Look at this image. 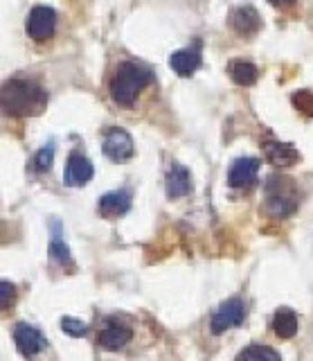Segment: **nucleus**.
<instances>
[{
  "label": "nucleus",
  "mask_w": 313,
  "mask_h": 361,
  "mask_svg": "<svg viewBox=\"0 0 313 361\" xmlns=\"http://www.w3.org/2000/svg\"><path fill=\"white\" fill-rule=\"evenodd\" d=\"M230 25L234 32L239 34V37H253V34H257L262 27V16L250 3H245V5H241L232 11Z\"/></svg>",
  "instance_id": "obj_11"
},
{
  "label": "nucleus",
  "mask_w": 313,
  "mask_h": 361,
  "mask_svg": "<svg viewBox=\"0 0 313 361\" xmlns=\"http://www.w3.org/2000/svg\"><path fill=\"white\" fill-rule=\"evenodd\" d=\"M54 27H57V11L48 5H37L34 9L30 11L27 16V34L30 39L34 41H48L52 34H54Z\"/></svg>",
  "instance_id": "obj_3"
},
{
  "label": "nucleus",
  "mask_w": 313,
  "mask_h": 361,
  "mask_svg": "<svg viewBox=\"0 0 313 361\" xmlns=\"http://www.w3.org/2000/svg\"><path fill=\"white\" fill-rule=\"evenodd\" d=\"M52 158H54V142L41 147L39 154L34 156V167L39 172H46V169H50V165H52Z\"/></svg>",
  "instance_id": "obj_20"
},
{
  "label": "nucleus",
  "mask_w": 313,
  "mask_h": 361,
  "mask_svg": "<svg viewBox=\"0 0 313 361\" xmlns=\"http://www.w3.org/2000/svg\"><path fill=\"white\" fill-rule=\"evenodd\" d=\"M295 208H298V197L293 188L282 190V185L275 188L273 178L268 180V197L264 203L266 214H271V217H288V214L295 212Z\"/></svg>",
  "instance_id": "obj_4"
},
{
  "label": "nucleus",
  "mask_w": 313,
  "mask_h": 361,
  "mask_svg": "<svg viewBox=\"0 0 313 361\" xmlns=\"http://www.w3.org/2000/svg\"><path fill=\"white\" fill-rule=\"evenodd\" d=\"M228 73L230 77L237 82L239 86H253L257 82V77H260V71H257V66L245 61V59H234L228 63Z\"/></svg>",
  "instance_id": "obj_17"
},
{
  "label": "nucleus",
  "mask_w": 313,
  "mask_h": 361,
  "mask_svg": "<svg viewBox=\"0 0 313 361\" xmlns=\"http://www.w3.org/2000/svg\"><path fill=\"white\" fill-rule=\"evenodd\" d=\"M165 190L170 199H181L187 197L192 192V174L183 165H172V169L167 172L165 178Z\"/></svg>",
  "instance_id": "obj_13"
},
{
  "label": "nucleus",
  "mask_w": 313,
  "mask_h": 361,
  "mask_svg": "<svg viewBox=\"0 0 313 361\" xmlns=\"http://www.w3.org/2000/svg\"><path fill=\"white\" fill-rule=\"evenodd\" d=\"M14 343L23 357H34L37 353H41V350L46 348V338H43V334L30 323H18L14 327Z\"/></svg>",
  "instance_id": "obj_10"
},
{
  "label": "nucleus",
  "mask_w": 313,
  "mask_h": 361,
  "mask_svg": "<svg viewBox=\"0 0 313 361\" xmlns=\"http://www.w3.org/2000/svg\"><path fill=\"white\" fill-rule=\"evenodd\" d=\"M104 154L110 158L113 163H127L133 156V138L124 129H108L104 133Z\"/></svg>",
  "instance_id": "obj_7"
},
{
  "label": "nucleus",
  "mask_w": 313,
  "mask_h": 361,
  "mask_svg": "<svg viewBox=\"0 0 313 361\" xmlns=\"http://www.w3.org/2000/svg\"><path fill=\"white\" fill-rule=\"evenodd\" d=\"M61 330L68 334V336H75L79 338L88 332V325L79 319H72V316H65V319H61Z\"/></svg>",
  "instance_id": "obj_19"
},
{
  "label": "nucleus",
  "mask_w": 313,
  "mask_h": 361,
  "mask_svg": "<svg viewBox=\"0 0 313 361\" xmlns=\"http://www.w3.org/2000/svg\"><path fill=\"white\" fill-rule=\"evenodd\" d=\"M268 3H273L277 7H282V5H290V3H295V0H268Z\"/></svg>",
  "instance_id": "obj_24"
},
{
  "label": "nucleus",
  "mask_w": 313,
  "mask_h": 361,
  "mask_svg": "<svg viewBox=\"0 0 313 361\" xmlns=\"http://www.w3.org/2000/svg\"><path fill=\"white\" fill-rule=\"evenodd\" d=\"M257 174H260V161H257V158H250V156L237 158V161L230 165L228 185L234 190L250 188L257 183Z\"/></svg>",
  "instance_id": "obj_8"
},
{
  "label": "nucleus",
  "mask_w": 313,
  "mask_h": 361,
  "mask_svg": "<svg viewBox=\"0 0 313 361\" xmlns=\"http://www.w3.org/2000/svg\"><path fill=\"white\" fill-rule=\"evenodd\" d=\"M131 327L120 321V319H106L102 330L97 334V343L102 345L104 350H110V353H115V350H122L129 341H131Z\"/></svg>",
  "instance_id": "obj_5"
},
{
  "label": "nucleus",
  "mask_w": 313,
  "mask_h": 361,
  "mask_svg": "<svg viewBox=\"0 0 313 361\" xmlns=\"http://www.w3.org/2000/svg\"><path fill=\"white\" fill-rule=\"evenodd\" d=\"M170 66L178 77H192L200 66V43H194V48L174 52L170 56Z\"/></svg>",
  "instance_id": "obj_12"
},
{
  "label": "nucleus",
  "mask_w": 313,
  "mask_h": 361,
  "mask_svg": "<svg viewBox=\"0 0 313 361\" xmlns=\"http://www.w3.org/2000/svg\"><path fill=\"white\" fill-rule=\"evenodd\" d=\"M237 361H282L279 355L271 345H260V343H253L248 348L241 350V355Z\"/></svg>",
  "instance_id": "obj_18"
},
{
  "label": "nucleus",
  "mask_w": 313,
  "mask_h": 361,
  "mask_svg": "<svg viewBox=\"0 0 313 361\" xmlns=\"http://www.w3.org/2000/svg\"><path fill=\"white\" fill-rule=\"evenodd\" d=\"M243 319H245V305H243V300L230 298V300H226L215 312V316H212V332L221 334V332L230 330V327L241 325Z\"/></svg>",
  "instance_id": "obj_6"
},
{
  "label": "nucleus",
  "mask_w": 313,
  "mask_h": 361,
  "mask_svg": "<svg viewBox=\"0 0 313 361\" xmlns=\"http://www.w3.org/2000/svg\"><path fill=\"white\" fill-rule=\"evenodd\" d=\"M95 169L93 163L79 152H72L68 156V163H65V172H63V183L68 188H82L88 180L93 178Z\"/></svg>",
  "instance_id": "obj_9"
},
{
  "label": "nucleus",
  "mask_w": 313,
  "mask_h": 361,
  "mask_svg": "<svg viewBox=\"0 0 313 361\" xmlns=\"http://www.w3.org/2000/svg\"><path fill=\"white\" fill-rule=\"evenodd\" d=\"M50 255H52V257H57L59 262H68V259H70L68 244H65L63 240H59V237H54L52 244H50Z\"/></svg>",
  "instance_id": "obj_21"
},
{
  "label": "nucleus",
  "mask_w": 313,
  "mask_h": 361,
  "mask_svg": "<svg viewBox=\"0 0 313 361\" xmlns=\"http://www.w3.org/2000/svg\"><path fill=\"white\" fill-rule=\"evenodd\" d=\"M273 332L279 338H290L298 334V314L288 307H279L273 316Z\"/></svg>",
  "instance_id": "obj_16"
},
{
  "label": "nucleus",
  "mask_w": 313,
  "mask_h": 361,
  "mask_svg": "<svg viewBox=\"0 0 313 361\" xmlns=\"http://www.w3.org/2000/svg\"><path fill=\"white\" fill-rule=\"evenodd\" d=\"M0 289H3V307H7L9 302L14 298V285L9 280H3L0 282Z\"/></svg>",
  "instance_id": "obj_23"
},
{
  "label": "nucleus",
  "mask_w": 313,
  "mask_h": 361,
  "mask_svg": "<svg viewBox=\"0 0 313 361\" xmlns=\"http://www.w3.org/2000/svg\"><path fill=\"white\" fill-rule=\"evenodd\" d=\"M99 214L104 217H122L127 214L131 208V192L129 190H115V192H108L97 203Z\"/></svg>",
  "instance_id": "obj_14"
},
{
  "label": "nucleus",
  "mask_w": 313,
  "mask_h": 361,
  "mask_svg": "<svg viewBox=\"0 0 313 361\" xmlns=\"http://www.w3.org/2000/svg\"><path fill=\"white\" fill-rule=\"evenodd\" d=\"M293 102H295V106H300L305 113L313 116V95L311 93H295Z\"/></svg>",
  "instance_id": "obj_22"
},
{
  "label": "nucleus",
  "mask_w": 313,
  "mask_h": 361,
  "mask_svg": "<svg viewBox=\"0 0 313 361\" xmlns=\"http://www.w3.org/2000/svg\"><path fill=\"white\" fill-rule=\"evenodd\" d=\"M264 154H266V161L273 163L275 167H290L298 163V149L293 145L288 142H277V140H268L264 142Z\"/></svg>",
  "instance_id": "obj_15"
},
{
  "label": "nucleus",
  "mask_w": 313,
  "mask_h": 361,
  "mask_svg": "<svg viewBox=\"0 0 313 361\" xmlns=\"http://www.w3.org/2000/svg\"><path fill=\"white\" fill-rule=\"evenodd\" d=\"M48 104V93L30 79H9L3 86V111L7 116H39Z\"/></svg>",
  "instance_id": "obj_1"
},
{
  "label": "nucleus",
  "mask_w": 313,
  "mask_h": 361,
  "mask_svg": "<svg viewBox=\"0 0 313 361\" xmlns=\"http://www.w3.org/2000/svg\"><path fill=\"white\" fill-rule=\"evenodd\" d=\"M153 82V73L147 66L138 61H122L117 71L110 77V97H113L120 106H133L138 95Z\"/></svg>",
  "instance_id": "obj_2"
}]
</instances>
